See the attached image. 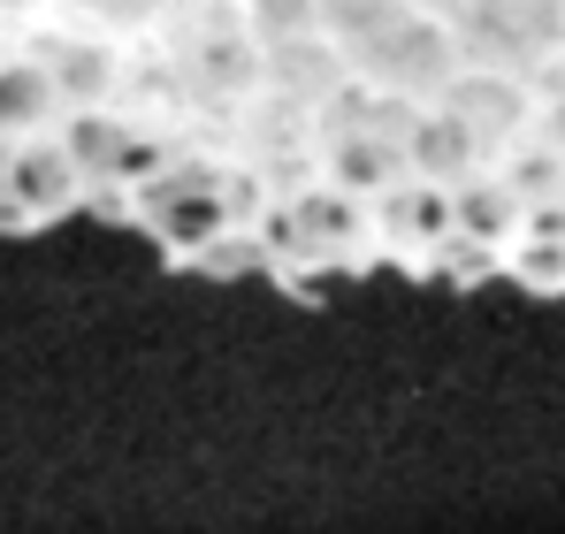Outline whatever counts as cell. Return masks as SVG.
I'll return each instance as SVG.
<instances>
[{
  "label": "cell",
  "mask_w": 565,
  "mask_h": 534,
  "mask_svg": "<svg viewBox=\"0 0 565 534\" xmlns=\"http://www.w3.org/2000/svg\"><path fill=\"white\" fill-rule=\"evenodd\" d=\"M352 62H360V77L382 85V92H420V99H436L444 77L459 70L451 15H436V8H405L375 46H367V54H352Z\"/></svg>",
  "instance_id": "obj_1"
},
{
  "label": "cell",
  "mask_w": 565,
  "mask_h": 534,
  "mask_svg": "<svg viewBox=\"0 0 565 534\" xmlns=\"http://www.w3.org/2000/svg\"><path fill=\"white\" fill-rule=\"evenodd\" d=\"M138 222H146L169 253H199V260H206V245H214L222 222H230L222 177H206V169H153V177L138 183Z\"/></svg>",
  "instance_id": "obj_2"
},
{
  "label": "cell",
  "mask_w": 565,
  "mask_h": 534,
  "mask_svg": "<svg viewBox=\"0 0 565 534\" xmlns=\"http://www.w3.org/2000/svg\"><path fill=\"white\" fill-rule=\"evenodd\" d=\"M85 199V177H77V161H70V146L62 138H15L8 146V169H0V222H23V229H39V222H54V214H70Z\"/></svg>",
  "instance_id": "obj_3"
},
{
  "label": "cell",
  "mask_w": 565,
  "mask_h": 534,
  "mask_svg": "<svg viewBox=\"0 0 565 534\" xmlns=\"http://www.w3.org/2000/svg\"><path fill=\"white\" fill-rule=\"evenodd\" d=\"M397 153H405V169L413 177H428V183H451L473 177L481 161H489V138L473 130L459 107H444V99H420L405 122H397Z\"/></svg>",
  "instance_id": "obj_4"
},
{
  "label": "cell",
  "mask_w": 565,
  "mask_h": 534,
  "mask_svg": "<svg viewBox=\"0 0 565 534\" xmlns=\"http://www.w3.org/2000/svg\"><path fill=\"white\" fill-rule=\"evenodd\" d=\"M62 115V85L46 54H0V138H31Z\"/></svg>",
  "instance_id": "obj_5"
},
{
  "label": "cell",
  "mask_w": 565,
  "mask_h": 534,
  "mask_svg": "<svg viewBox=\"0 0 565 534\" xmlns=\"http://www.w3.org/2000/svg\"><path fill=\"white\" fill-rule=\"evenodd\" d=\"M46 70H54V85H62V115L70 107H107V92H115V46L107 39H70V46H54L46 54Z\"/></svg>",
  "instance_id": "obj_6"
},
{
  "label": "cell",
  "mask_w": 565,
  "mask_h": 534,
  "mask_svg": "<svg viewBox=\"0 0 565 534\" xmlns=\"http://www.w3.org/2000/svg\"><path fill=\"white\" fill-rule=\"evenodd\" d=\"M405 15V0H321V15H313V31L352 62V54H367L382 31Z\"/></svg>",
  "instance_id": "obj_7"
},
{
  "label": "cell",
  "mask_w": 565,
  "mask_h": 534,
  "mask_svg": "<svg viewBox=\"0 0 565 534\" xmlns=\"http://www.w3.org/2000/svg\"><path fill=\"white\" fill-rule=\"evenodd\" d=\"M237 15H245V31H253L260 46H276V39H306V31H313L321 0H237Z\"/></svg>",
  "instance_id": "obj_8"
},
{
  "label": "cell",
  "mask_w": 565,
  "mask_h": 534,
  "mask_svg": "<svg viewBox=\"0 0 565 534\" xmlns=\"http://www.w3.org/2000/svg\"><path fill=\"white\" fill-rule=\"evenodd\" d=\"M107 31H138V23H153V15H169V0H85Z\"/></svg>",
  "instance_id": "obj_9"
},
{
  "label": "cell",
  "mask_w": 565,
  "mask_h": 534,
  "mask_svg": "<svg viewBox=\"0 0 565 534\" xmlns=\"http://www.w3.org/2000/svg\"><path fill=\"white\" fill-rule=\"evenodd\" d=\"M23 8H39V0H0V15H23Z\"/></svg>",
  "instance_id": "obj_10"
},
{
  "label": "cell",
  "mask_w": 565,
  "mask_h": 534,
  "mask_svg": "<svg viewBox=\"0 0 565 534\" xmlns=\"http://www.w3.org/2000/svg\"><path fill=\"white\" fill-rule=\"evenodd\" d=\"M405 8H436V15H444V8H451V0H405Z\"/></svg>",
  "instance_id": "obj_11"
}]
</instances>
